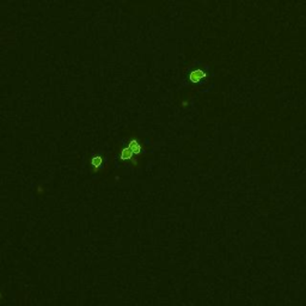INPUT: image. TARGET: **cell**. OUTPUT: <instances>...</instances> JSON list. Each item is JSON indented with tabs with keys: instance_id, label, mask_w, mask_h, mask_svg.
I'll return each mask as SVG.
<instances>
[{
	"instance_id": "1",
	"label": "cell",
	"mask_w": 306,
	"mask_h": 306,
	"mask_svg": "<svg viewBox=\"0 0 306 306\" xmlns=\"http://www.w3.org/2000/svg\"><path fill=\"white\" fill-rule=\"evenodd\" d=\"M204 77H206V73H204L203 71H201V69H195V71H193V72L190 73V80L193 83H198V82H201Z\"/></svg>"
}]
</instances>
